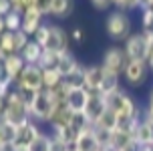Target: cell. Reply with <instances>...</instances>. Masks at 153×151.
Returning <instances> with one entry per match:
<instances>
[{"instance_id":"cell-19","label":"cell","mask_w":153,"mask_h":151,"mask_svg":"<svg viewBox=\"0 0 153 151\" xmlns=\"http://www.w3.org/2000/svg\"><path fill=\"white\" fill-rule=\"evenodd\" d=\"M51 137H54V139H61V141H65L67 145H75V139H76V133L73 131V127H71L69 123L67 125H51Z\"/></svg>"},{"instance_id":"cell-18","label":"cell","mask_w":153,"mask_h":151,"mask_svg":"<svg viewBox=\"0 0 153 151\" xmlns=\"http://www.w3.org/2000/svg\"><path fill=\"white\" fill-rule=\"evenodd\" d=\"M42 51H45V48H42L40 45H36V42L30 38V42L24 46L18 54L22 57V60L26 62V65H38V60H40V57H42Z\"/></svg>"},{"instance_id":"cell-10","label":"cell","mask_w":153,"mask_h":151,"mask_svg":"<svg viewBox=\"0 0 153 151\" xmlns=\"http://www.w3.org/2000/svg\"><path fill=\"white\" fill-rule=\"evenodd\" d=\"M45 51H54V53H62V51H69V36L61 26H54L51 24L48 30V40L45 45Z\"/></svg>"},{"instance_id":"cell-2","label":"cell","mask_w":153,"mask_h":151,"mask_svg":"<svg viewBox=\"0 0 153 151\" xmlns=\"http://www.w3.org/2000/svg\"><path fill=\"white\" fill-rule=\"evenodd\" d=\"M105 32L115 42H125L131 36V16L123 10L109 12L107 20H105Z\"/></svg>"},{"instance_id":"cell-39","label":"cell","mask_w":153,"mask_h":151,"mask_svg":"<svg viewBox=\"0 0 153 151\" xmlns=\"http://www.w3.org/2000/svg\"><path fill=\"white\" fill-rule=\"evenodd\" d=\"M0 151H16V149H14V145H4Z\"/></svg>"},{"instance_id":"cell-4","label":"cell","mask_w":153,"mask_h":151,"mask_svg":"<svg viewBox=\"0 0 153 151\" xmlns=\"http://www.w3.org/2000/svg\"><path fill=\"white\" fill-rule=\"evenodd\" d=\"M53 99L48 97L46 91H38L34 99L28 103V111H30V119L36 121V123H48L51 119V113H53Z\"/></svg>"},{"instance_id":"cell-9","label":"cell","mask_w":153,"mask_h":151,"mask_svg":"<svg viewBox=\"0 0 153 151\" xmlns=\"http://www.w3.org/2000/svg\"><path fill=\"white\" fill-rule=\"evenodd\" d=\"M91 99V91H87L85 87H71L67 93V105L73 113H85V107Z\"/></svg>"},{"instance_id":"cell-11","label":"cell","mask_w":153,"mask_h":151,"mask_svg":"<svg viewBox=\"0 0 153 151\" xmlns=\"http://www.w3.org/2000/svg\"><path fill=\"white\" fill-rule=\"evenodd\" d=\"M105 81V68L101 65H91L85 67V89L91 93H99Z\"/></svg>"},{"instance_id":"cell-21","label":"cell","mask_w":153,"mask_h":151,"mask_svg":"<svg viewBox=\"0 0 153 151\" xmlns=\"http://www.w3.org/2000/svg\"><path fill=\"white\" fill-rule=\"evenodd\" d=\"M62 81L65 79H62V75L56 68H46V71H42V87H45V91H51L54 87H59Z\"/></svg>"},{"instance_id":"cell-33","label":"cell","mask_w":153,"mask_h":151,"mask_svg":"<svg viewBox=\"0 0 153 151\" xmlns=\"http://www.w3.org/2000/svg\"><path fill=\"white\" fill-rule=\"evenodd\" d=\"M71 145H67L65 141H61V139H54V137H51V151H69Z\"/></svg>"},{"instance_id":"cell-30","label":"cell","mask_w":153,"mask_h":151,"mask_svg":"<svg viewBox=\"0 0 153 151\" xmlns=\"http://www.w3.org/2000/svg\"><path fill=\"white\" fill-rule=\"evenodd\" d=\"M141 24H143V30H153V8L141 10Z\"/></svg>"},{"instance_id":"cell-35","label":"cell","mask_w":153,"mask_h":151,"mask_svg":"<svg viewBox=\"0 0 153 151\" xmlns=\"http://www.w3.org/2000/svg\"><path fill=\"white\" fill-rule=\"evenodd\" d=\"M8 12H12V4H10V0H0V16L4 18Z\"/></svg>"},{"instance_id":"cell-25","label":"cell","mask_w":153,"mask_h":151,"mask_svg":"<svg viewBox=\"0 0 153 151\" xmlns=\"http://www.w3.org/2000/svg\"><path fill=\"white\" fill-rule=\"evenodd\" d=\"M4 26H6L8 32H18V30L22 28V14L20 12H8L4 16Z\"/></svg>"},{"instance_id":"cell-29","label":"cell","mask_w":153,"mask_h":151,"mask_svg":"<svg viewBox=\"0 0 153 151\" xmlns=\"http://www.w3.org/2000/svg\"><path fill=\"white\" fill-rule=\"evenodd\" d=\"M30 42V36L28 34H24L22 30H18V32H14V46H16V53H20L24 46Z\"/></svg>"},{"instance_id":"cell-32","label":"cell","mask_w":153,"mask_h":151,"mask_svg":"<svg viewBox=\"0 0 153 151\" xmlns=\"http://www.w3.org/2000/svg\"><path fill=\"white\" fill-rule=\"evenodd\" d=\"M51 4H53V0H36L34 2V8L42 16H46V14H51Z\"/></svg>"},{"instance_id":"cell-37","label":"cell","mask_w":153,"mask_h":151,"mask_svg":"<svg viewBox=\"0 0 153 151\" xmlns=\"http://www.w3.org/2000/svg\"><path fill=\"white\" fill-rule=\"evenodd\" d=\"M147 67H149V71L153 73V53L149 54V59H147Z\"/></svg>"},{"instance_id":"cell-22","label":"cell","mask_w":153,"mask_h":151,"mask_svg":"<svg viewBox=\"0 0 153 151\" xmlns=\"http://www.w3.org/2000/svg\"><path fill=\"white\" fill-rule=\"evenodd\" d=\"M16 125L6 123V121L0 119V143L2 145H12L16 141Z\"/></svg>"},{"instance_id":"cell-26","label":"cell","mask_w":153,"mask_h":151,"mask_svg":"<svg viewBox=\"0 0 153 151\" xmlns=\"http://www.w3.org/2000/svg\"><path fill=\"white\" fill-rule=\"evenodd\" d=\"M28 151H51V135L40 133V135L28 145Z\"/></svg>"},{"instance_id":"cell-23","label":"cell","mask_w":153,"mask_h":151,"mask_svg":"<svg viewBox=\"0 0 153 151\" xmlns=\"http://www.w3.org/2000/svg\"><path fill=\"white\" fill-rule=\"evenodd\" d=\"M69 125L73 127V131H75L76 135L93 127V123L87 119V115H85V113H73V117H71V121H69Z\"/></svg>"},{"instance_id":"cell-31","label":"cell","mask_w":153,"mask_h":151,"mask_svg":"<svg viewBox=\"0 0 153 151\" xmlns=\"http://www.w3.org/2000/svg\"><path fill=\"white\" fill-rule=\"evenodd\" d=\"M113 6H115V10L127 12L131 8H137V0H113Z\"/></svg>"},{"instance_id":"cell-28","label":"cell","mask_w":153,"mask_h":151,"mask_svg":"<svg viewBox=\"0 0 153 151\" xmlns=\"http://www.w3.org/2000/svg\"><path fill=\"white\" fill-rule=\"evenodd\" d=\"M12 83H14V79L6 73V68L0 60V89H12Z\"/></svg>"},{"instance_id":"cell-15","label":"cell","mask_w":153,"mask_h":151,"mask_svg":"<svg viewBox=\"0 0 153 151\" xmlns=\"http://www.w3.org/2000/svg\"><path fill=\"white\" fill-rule=\"evenodd\" d=\"M93 127L99 129V131H107V133H111V131H115V129L119 127V119H117V115H115L111 109H105V111L101 113L99 119L93 123Z\"/></svg>"},{"instance_id":"cell-14","label":"cell","mask_w":153,"mask_h":151,"mask_svg":"<svg viewBox=\"0 0 153 151\" xmlns=\"http://www.w3.org/2000/svg\"><path fill=\"white\" fill-rule=\"evenodd\" d=\"M105 109H107L105 97L99 95V93H91V99H89V103H87V107H85V115H87V119L91 121V123H95Z\"/></svg>"},{"instance_id":"cell-1","label":"cell","mask_w":153,"mask_h":151,"mask_svg":"<svg viewBox=\"0 0 153 151\" xmlns=\"http://www.w3.org/2000/svg\"><path fill=\"white\" fill-rule=\"evenodd\" d=\"M0 119L12 123V125H22L26 121H30V111H28V103L20 97V93L16 89L10 91V95L4 99V111L0 115Z\"/></svg>"},{"instance_id":"cell-42","label":"cell","mask_w":153,"mask_h":151,"mask_svg":"<svg viewBox=\"0 0 153 151\" xmlns=\"http://www.w3.org/2000/svg\"><path fill=\"white\" fill-rule=\"evenodd\" d=\"M69 151H75V149H73V147H71V149H69Z\"/></svg>"},{"instance_id":"cell-8","label":"cell","mask_w":153,"mask_h":151,"mask_svg":"<svg viewBox=\"0 0 153 151\" xmlns=\"http://www.w3.org/2000/svg\"><path fill=\"white\" fill-rule=\"evenodd\" d=\"M147 75H149V67H147L145 60H129L121 77H123V79H125L129 85H133V87H139V85L145 83Z\"/></svg>"},{"instance_id":"cell-3","label":"cell","mask_w":153,"mask_h":151,"mask_svg":"<svg viewBox=\"0 0 153 151\" xmlns=\"http://www.w3.org/2000/svg\"><path fill=\"white\" fill-rule=\"evenodd\" d=\"M14 83H16L14 89H20V91H32V93L45 91V87H42V68L38 65H26Z\"/></svg>"},{"instance_id":"cell-7","label":"cell","mask_w":153,"mask_h":151,"mask_svg":"<svg viewBox=\"0 0 153 151\" xmlns=\"http://www.w3.org/2000/svg\"><path fill=\"white\" fill-rule=\"evenodd\" d=\"M40 133H42V131L38 127V123L32 121V119L22 123V125H18V129H16V141L12 143L14 149L16 151H28V145H30Z\"/></svg>"},{"instance_id":"cell-12","label":"cell","mask_w":153,"mask_h":151,"mask_svg":"<svg viewBox=\"0 0 153 151\" xmlns=\"http://www.w3.org/2000/svg\"><path fill=\"white\" fill-rule=\"evenodd\" d=\"M73 149L75 151H103L105 147H101V143L97 141V135H95V129L91 127L76 135Z\"/></svg>"},{"instance_id":"cell-40","label":"cell","mask_w":153,"mask_h":151,"mask_svg":"<svg viewBox=\"0 0 153 151\" xmlns=\"http://www.w3.org/2000/svg\"><path fill=\"white\" fill-rule=\"evenodd\" d=\"M149 107H153V89H151V95H149Z\"/></svg>"},{"instance_id":"cell-38","label":"cell","mask_w":153,"mask_h":151,"mask_svg":"<svg viewBox=\"0 0 153 151\" xmlns=\"http://www.w3.org/2000/svg\"><path fill=\"white\" fill-rule=\"evenodd\" d=\"M2 32H6V26H4V18L0 16V36H2Z\"/></svg>"},{"instance_id":"cell-16","label":"cell","mask_w":153,"mask_h":151,"mask_svg":"<svg viewBox=\"0 0 153 151\" xmlns=\"http://www.w3.org/2000/svg\"><path fill=\"white\" fill-rule=\"evenodd\" d=\"M79 67H81L79 60H76L69 51H62V53H61V60H59V67H56V71L62 75V79H67L69 75H73Z\"/></svg>"},{"instance_id":"cell-6","label":"cell","mask_w":153,"mask_h":151,"mask_svg":"<svg viewBox=\"0 0 153 151\" xmlns=\"http://www.w3.org/2000/svg\"><path fill=\"white\" fill-rule=\"evenodd\" d=\"M123 51H125V54H127L129 60H145L147 62V59H149V46H147V40L143 36V32L131 34L125 40Z\"/></svg>"},{"instance_id":"cell-13","label":"cell","mask_w":153,"mask_h":151,"mask_svg":"<svg viewBox=\"0 0 153 151\" xmlns=\"http://www.w3.org/2000/svg\"><path fill=\"white\" fill-rule=\"evenodd\" d=\"M42 14L38 12L36 8H28V10H24L22 12V32L24 34H28V36H34V32H36L40 26H42Z\"/></svg>"},{"instance_id":"cell-20","label":"cell","mask_w":153,"mask_h":151,"mask_svg":"<svg viewBox=\"0 0 153 151\" xmlns=\"http://www.w3.org/2000/svg\"><path fill=\"white\" fill-rule=\"evenodd\" d=\"M73 6H75L73 0H53V4H51V14L56 16V18H65V16H69L71 12H73Z\"/></svg>"},{"instance_id":"cell-41","label":"cell","mask_w":153,"mask_h":151,"mask_svg":"<svg viewBox=\"0 0 153 151\" xmlns=\"http://www.w3.org/2000/svg\"><path fill=\"white\" fill-rule=\"evenodd\" d=\"M2 147H4V145H2V143H0V149H2Z\"/></svg>"},{"instance_id":"cell-27","label":"cell","mask_w":153,"mask_h":151,"mask_svg":"<svg viewBox=\"0 0 153 151\" xmlns=\"http://www.w3.org/2000/svg\"><path fill=\"white\" fill-rule=\"evenodd\" d=\"M48 30H51V26H48V24H42V26L34 32V36H32V40H34L36 45H40L42 48H45L46 40H48Z\"/></svg>"},{"instance_id":"cell-17","label":"cell","mask_w":153,"mask_h":151,"mask_svg":"<svg viewBox=\"0 0 153 151\" xmlns=\"http://www.w3.org/2000/svg\"><path fill=\"white\" fill-rule=\"evenodd\" d=\"M2 65H4V68H6V73L10 77H12V79H18V75H20V73H22V68L26 67V62H24L22 60V57H20V54L16 53V54H8L6 59L2 60Z\"/></svg>"},{"instance_id":"cell-34","label":"cell","mask_w":153,"mask_h":151,"mask_svg":"<svg viewBox=\"0 0 153 151\" xmlns=\"http://www.w3.org/2000/svg\"><path fill=\"white\" fill-rule=\"evenodd\" d=\"M91 4L97 10H107V8L113 6V0H91Z\"/></svg>"},{"instance_id":"cell-5","label":"cell","mask_w":153,"mask_h":151,"mask_svg":"<svg viewBox=\"0 0 153 151\" xmlns=\"http://www.w3.org/2000/svg\"><path fill=\"white\" fill-rule=\"evenodd\" d=\"M127 62H129V59H127V54H125V51H123L121 46H111V48H107L105 54H103L101 67L105 68V73L121 77L125 67H127Z\"/></svg>"},{"instance_id":"cell-36","label":"cell","mask_w":153,"mask_h":151,"mask_svg":"<svg viewBox=\"0 0 153 151\" xmlns=\"http://www.w3.org/2000/svg\"><path fill=\"white\" fill-rule=\"evenodd\" d=\"M71 36H73V40H76V42H83V38H85V32L81 28H75L73 32H71Z\"/></svg>"},{"instance_id":"cell-24","label":"cell","mask_w":153,"mask_h":151,"mask_svg":"<svg viewBox=\"0 0 153 151\" xmlns=\"http://www.w3.org/2000/svg\"><path fill=\"white\" fill-rule=\"evenodd\" d=\"M59 60H61V53H54V51H42V57L38 60V67L46 71V68H56L59 67Z\"/></svg>"}]
</instances>
